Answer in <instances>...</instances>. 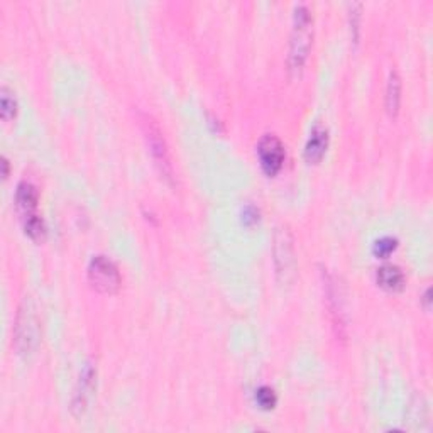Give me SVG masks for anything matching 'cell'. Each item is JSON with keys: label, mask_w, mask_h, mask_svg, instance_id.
Returning <instances> with one entry per match:
<instances>
[{"label": "cell", "mask_w": 433, "mask_h": 433, "mask_svg": "<svg viewBox=\"0 0 433 433\" xmlns=\"http://www.w3.org/2000/svg\"><path fill=\"white\" fill-rule=\"evenodd\" d=\"M359 26H360V3H352L351 6V31L354 41L359 38Z\"/></svg>", "instance_id": "e0dca14e"}, {"label": "cell", "mask_w": 433, "mask_h": 433, "mask_svg": "<svg viewBox=\"0 0 433 433\" xmlns=\"http://www.w3.org/2000/svg\"><path fill=\"white\" fill-rule=\"evenodd\" d=\"M314 39V15L304 3L295 7L293 14V31L290 39V53H288V70L291 75L302 73L304 63Z\"/></svg>", "instance_id": "6da1fadb"}, {"label": "cell", "mask_w": 433, "mask_h": 433, "mask_svg": "<svg viewBox=\"0 0 433 433\" xmlns=\"http://www.w3.org/2000/svg\"><path fill=\"white\" fill-rule=\"evenodd\" d=\"M88 279L100 293H115L120 286V272L107 256H94L88 264Z\"/></svg>", "instance_id": "277c9868"}, {"label": "cell", "mask_w": 433, "mask_h": 433, "mask_svg": "<svg viewBox=\"0 0 433 433\" xmlns=\"http://www.w3.org/2000/svg\"><path fill=\"white\" fill-rule=\"evenodd\" d=\"M2 164H3V176L9 175V161L6 158H2Z\"/></svg>", "instance_id": "d6986e66"}, {"label": "cell", "mask_w": 433, "mask_h": 433, "mask_svg": "<svg viewBox=\"0 0 433 433\" xmlns=\"http://www.w3.org/2000/svg\"><path fill=\"white\" fill-rule=\"evenodd\" d=\"M401 103V78L398 71H391L386 87V108L391 115H396Z\"/></svg>", "instance_id": "7c38bea8"}, {"label": "cell", "mask_w": 433, "mask_h": 433, "mask_svg": "<svg viewBox=\"0 0 433 433\" xmlns=\"http://www.w3.org/2000/svg\"><path fill=\"white\" fill-rule=\"evenodd\" d=\"M258 156L264 173L274 176L279 170H281L284 163L283 142L279 141V138H276V135L272 134L263 135L258 144Z\"/></svg>", "instance_id": "8992f818"}, {"label": "cell", "mask_w": 433, "mask_h": 433, "mask_svg": "<svg viewBox=\"0 0 433 433\" xmlns=\"http://www.w3.org/2000/svg\"><path fill=\"white\" fill-rule=\"evenodd\" d=\"M0 114L3 120H10L17 114V98L9 87L3 85L0 90Z\"/></svg>", "instance_id": "4fadbf2b"}, {"label": "cell", "mask_w": 433, "mask_h": 433, "mask_svg": "<svg viewBox=\"0 0 433 433\" xmlns=\"http://www.w3.org/2000/svg\"><path fill=\"white\" fill-rule=\"evenodd\" d=\"M274 263L279 279L283 283H290L295 276L296 258L293 249V239L288 228L279 227L274 239Z\"/></svg>", "instance_id": "5b68a950"}, {"label": "cell", "mask_w": 433, "mask_h": 433, "mask_svg": "<svg viewBox=\"0 0 433 433\" xmlns=\"http://www.w3.org/2000/svg\"><path fill=\"white\" fill-rule=\"evenodd\" d=\"M328 147V131L323 126L316 124L311 129L307 146H304V158L308 163H318L323 158L325 151Z\"/></svg>", "instance_id": "9c48e42d"}, {"label": "cell", "mask_w": 433, "mask_h": 433, "mask_svg": "<svg viewBox=\"0 0 433 433\" xmlns=\"http://www.w3.org/2000/svg\"><path fill=\"white\" fill-rule=\"evenodd\" d=\"M325 295H327L330 315L332 318H334V327L337 328V335L344 337V330H346V315H344L342 290H340L337 279L330 274H327V279H325Z\"/></svg>", "instance_id": "52a82bcc"}, {"label": "cell", "mask_w": 433, "mask_h": 433, "mask_svg": "<svg viewBox=\"0 0 433 433\" xmlns=\"http://www.w3.org/2000/svg\"><path fill=\"white\" fill-rule=\"evenodd\" d=\"M258 219H259V212L256 210L254 207H247L246 210H244V222L246 223L258 222Z\"/></svg>", "instance_id": "ac0fdd59"}, {"label": "cell", "mask_w": 433, "mask_h": 433, "mask_svg": "<svg viewBox=\"0 0 433 433\" xmlns=\"http://www.w3.org/2000/svg\"><path fill=\"white\" fill-rule=\"evenodd\" d=\"M97 371H95L91 364H87L83 367L82 374H80L78 384H76L75 396H73V411L75 413H83L85 408L90 403L91 395H94L95 383H97Z\"/></svg>", "instance_id": "ba28073f"}, {"label": "cell", "mask_w": 433, "mask_h": 433, "mask_svg": "<svg viewBox=\"0 0 433 433\" xmlns=\"http://www.w3.org/2000/svg\"><path fill=\"white\" fill-rule=\"evenodd\" d=\"M139 120H141L144 138H146L147 147H149L156 166L159 168V171H161V175L168 182H173V164H171L170 151H168L166 141L163 138L161 127L158 126V122L149 114H142L141 112Z\"/></svg>", "instance_id": "3957f363"}, {"label": "cell", "mask_w": 433, "mask_h": 433, "mask_svg": "<svg viewBox=\"0 0 433 433\" xmlns=\"http://www.w3.org/2000/svg\"><path fill=\"white\" fill-rule=\"evenodd\" d=\"M24 230H26V234L31 239H41L46 234V226H44V220L41 216L29 214L24 219Z\"/></svg>", "instance_id": "5bb4252c"}, {"label": "cell", "mask_w": 433, "mask_h": 433, "mask_svg": "<svg viewBox=\"0 0 433 433\" xmlns=\"http://www.w3.org/2000/svg\"><path fill=\"white\" fill-rule=\"evenodd\" d=\"M256 401L263 410H272L278 403V396L272 388L270 386H260L258 391H256Z\"/></svg>", "instance_id": "9a60e30c"}, {"label": "cell", "mask_w": 433, "mask_h": 433, "mask_svg": "<svg viewBox=\"0 0 433 433\" xmlns=\"http://www.w3.org/2000/svg\"><path fill=\"white\" fill-rule=\"evenodd\" d=\"M39 193L38 188L29 182H21L17 184V191H15V203H17L19 210L24 212L26 215L33 214V210L38 207Z\"/></svg>", "instance_id": "8fae6325"}, {"label": "cell", "mask_w": 433, "mask_h": 433, "mask_svg": "<svg viewBox=\"0 0 433 433\" xmlns=\"http://www.w3.org/2000/svg\"><path fill=\"white\" fill-rule=\"evenodd\" d=\"M15 348L19 354H31L39 342V318L31 298H24L17 311L14 327Z\"/></svg>", "instance_id": "7a4b0ae2"}, {"label": "cell", "mask_w": 433, "mask_h": 433, "mask_svg": "<svg viewBox=\"0 0 433 433\" xmlns=\"http://www.w3.org/2000/svg\"><path fill=\"white\" fill-rule=\"evenodd\" d=\"M396 247H398V240L392 237H383L374 244V249L372 251H374V254L378 256V258H388Z\"/></svg>", "instance_id": "2e32d148"}, {"label": "cell", "mask_w": 433, "mask_h": 433, "mask_svg": "<svg viewBox=\"0 0 433 433\" xmlns=\"http://www.w3.org/2000/svg\"><path fill=\"white\" fill-rule=\"evenodd\" d=\"M376 279H378L379 286L390 291H398L404 284L403 271H401L398 266H395V264H384V266L378 267Z\"/></svg>", "instance_id": "30bf717a"}]
</instances>
